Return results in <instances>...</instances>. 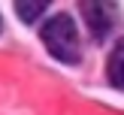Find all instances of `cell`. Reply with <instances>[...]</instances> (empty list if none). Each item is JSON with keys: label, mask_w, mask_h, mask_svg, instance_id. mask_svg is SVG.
Returning <instances> with one entry per match:
<instances>
[{"label": "cell", "mask_w": 124, "mask_h": 115, "mask_svg": "<svg viewBox=\"0 0 124 115\" xmlns=\"http://www.w3.org/2000/svg\"><path fill=\"white\" fill-rule=\"evenodd\" d=\"M42 42H46L48 54L64 64H79L82 58V42H79V30H76V21L70 15H52L39 30Z\"/></svg>", "instance_id": "6da1fadb"}, {"label": "cell", "mask_w": 124, "mask_h": 115, "mask_svg": "<svg viewBox=\"0 0 124 115\" xmlns=\"http://www.w3.org/2000/svg\"><path fill=\"white\" fill-rule=\"evenodd\" d=\"M85 21H88L91 33H94V39H106V33L112 30L115 24V6L112 3H85Z\"/></svg>", "instance_id": "7a4b0ae2"}, {"label": "cell", "mask_w": 124, "mask_h": 115, "mask_svg": "<svg viewBox=\"0 0 124 115\" xmlns=\"http://www.w3.org/2000/svg\"><path fill=\"white\" fill-rule=\"evenodd\" d=\"M106 76H109V82H112L115 88H121V91H124V39L112 48V54H109Z\"/></svg>", "instance_id": "3957f363"}, {"label": "cell", "mask_w": 124, "mask_h": 115, "mask_svg": "<svg viewBox=\"0 0 124 115\" xmlns=\"http://www.w3.org/2000/svg\"><path fill=\"white\" fill-rule=\"evenodd\" d=\"M15 12H18V18H21L24 24H30V21H36V18L46 12V0H33V3H27V0H15Z\"/></svg>", "instance_id": "277c9868"}]
</instances>
